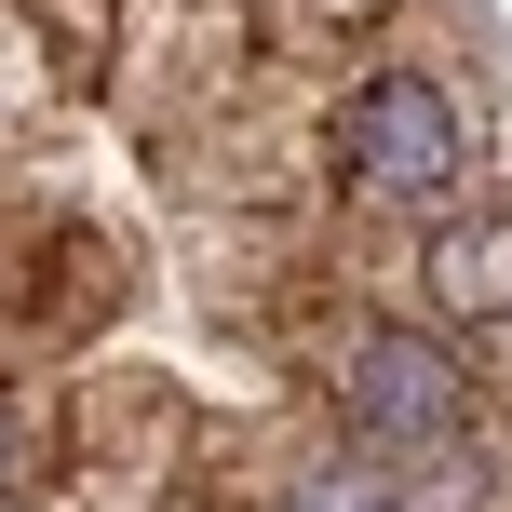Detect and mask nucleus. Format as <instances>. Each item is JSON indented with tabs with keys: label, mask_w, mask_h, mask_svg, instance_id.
<instances>
[{
	"label": "nucleus",
	"mask_w": 512,
	"mask_h": 512,
	"mask_svg": "<svg viewBox=\"0 0 512 512\" xmlns=\"http://www.w3.org/2000/svg\"><path fill=\"white\" fill-rule=\"evenodd\" d=\"M324 391H337V445H364V459H391V472L472 445V405H486L459 324H432V310H378V324H351V351L324 364Z\"/></svg>",
	"instance_id": "nucleus-1"
},
{
	"label": "nucleus",
	"mask_w": 512,
	"mask_h": 512,
	"mask_svg": "<svg viewBox=\"0 0 512 512\" xmlns=\"http://www.w3.org/2000/svg\"><path fill=\"white\" fill-rule=\"evenodd\" d=\"M324 176L351 189L364 216H445L472 176V108L445 95L432 68H364L337 81L324 108Z\"/></svg>",
	"instance_id": "nucleus-2"
},
{
	"label": "nucleus",
	"mask_w": 512,
	"mask_h": 512,
	"mask_svg": "<svg viewBox=\"0 0 512 512\" xmlns=\"http://www.w3.org/2000/svg\"><path fill=\"white\" fill-rule=\"evenodd\" d=\"M418 310L459 337L512 324V203L499 216H432V243H418Z\"/></svg>",
	"instance_id": "nucleus-3"
},
{
	"label": "nucleus",
	"mask_w": 512,
	"mask_h": 512,
	"mask_svg": "<svg viewBox=\"0 0 512 512\" xmlns=\"http://www.w3.org/2000/svg\"><path fill=\"white\" fill-rule=\"evenodd\" d=\"M270 512H405V472L364 459V445H324V459H297L270 486Z\"/></svg>",
	"instance_id": "nucleus-4"
},
{
	"label": "nucleus",
	"mask_w": 512,
	"mask_h": 512,
	"mask_svg": "<svg viewBox=\"0 0 512 512\" xmlns=\"http://www.w3.org/2000/svg\"><path fill=\"white\" fill-rule=\"evenodd\" d=\"M14 499H27V418L0 405V512H14Z\"/></svg>",
	"instance_id": "nucleus-5"
},
{
	"label": "nucleus",
	"mask_w": 512,
	"mask_h": 512,
	"mask_svg": "<svg viewBox=\"0 0 512 512\" xmlns=\"http://www.w3.org/2000/svg\"><path fill=\"white\" fill-rule=\"evenodd\" d=\"M14 512H27V499H14Z\"/></svg>",
	"instance_id": "nucleus-6"
}]
</instances>
